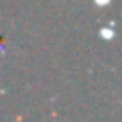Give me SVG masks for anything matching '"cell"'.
I'll use <instances>...</instances> for the list:
<instances>
[{"mask_svg":"<svg viewBox=\"0 0 122 122\" xmlns=\"http://www.w3.org/2000/svg\"><path fill=\"white\" fill-rule=\"evenodd\" d=\"M94 2H96L98 6H106V4H108V2H110V0H94Z\"/></svg>","mask_w":122,"mask_h":122,"instance_id":"7a4b0ae2","label":"cell"},{"mask_svg":"<svg viewBox=\"0 0 122 122\" xmlns=\"http://www.w3.org/2000/svg\"><path fill=\"white\" fill-rule=\"evenodd\" d=\"M102 37H104V39H112V37H114V30L112 29H102Z\"/></svg>","mask_w":122,"mask_h":122,"instance_id":"6da1fadb","label":"cell"}]
</instances>
